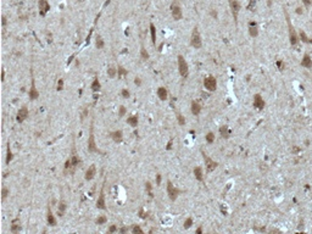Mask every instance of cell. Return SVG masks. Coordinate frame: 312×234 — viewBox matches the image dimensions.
<instances>
[{
  "mask_svg": "<svg viewBox=\"0 0 312 234\" xmlns=\"http://www.w3.org/2000/svg\"><path fill=\"white\" fill-rule=\"evenodd\" d=\"M87 148L90 154H101V151L99 150L98 145L95 143V137H94V121H92L90 128H89V137H88L87 142Z\"/></svg>",
  "mask_w": 312,
  "mask_h": 234,
  "instance_id": "cell-1",
  "label": "cell"
},
{
  "mask_svg": "<svg viewBox=\"0 0 312 234\" xmlns=\"http://www.w3.org/2000/svg\"><path fill=\"white\" fill-rule=\"evenodd\" d=\"M284 14H285V20H287V25H288V31H289V40H290V45L291 46H295L299 42V37H298V34H296V31H295V28L293 27L291 25V22H290V19H289V15H288L287 11H284Z\"/></svg>",
  "mask_w": 312,
  "mask_h": 234,
  "instance_id": "cell-2",
  "label": "cell"
},
{
  "mask_svg": "<svg viewBox=\"0 0 312 234\" xmlns=\"http://www.w3.org/2000/svg\"><path fill=\"white\" fill-rule=\"evenodd\" d=\"M177 63H178L179 74L183 78H188V76H189V65H188V62H187V60L184 58L183 55H178L177 56Z\"/></svg>",
  "mask_w": 312,
  "mask_h": 234,
  "instance_id": "cell-3",
  "label": "cell"
},
{
  "mask_svg": "<svg viewBox=\"0 0 312 234\" xmlns=\"http://www.w3.org/2000/svg\"><path fill=\"white\" fill-rule=\"evenodd\" d=\"M166 191H167V195H168V199L171 201H176L178 199V196L180 195V190L177 188L176 185H173V183L171 182V180L168 179L167 180V183H166Z\"/></svg>",
  "mask_w": 312,
  "mask_h": 234,
  "instance_id": "cell-4",
  "label": "cell"
},
{
  "mask_svg": "<svg viewBox=\"0 0 312 234\" xmlns=\"http://www.w3.org/2000/svg\"><path fill=\"white\" fill-rule=\"evenodd\" d=\"M190 45L193 46L194 49H200L202 46V39H201V36H200V33H199L198 27L193 28L191 37H190Z\"/></svg>",
  "mask_w": 312,
  "mask_h": 234,
  "instance_id": "cell-5",
  "label": "cell"
},
{
  "mask_svg": "<svg viewBox=\"0 0 312 234\" xmlns=\"http://www.w3.org/2000/svg\"><path fill=\"white\" fill-rule=\"evenodd\" d=\"M201 155H202V159H204V162H205V167H206V171H207L209 173L210 172H214L215 169L217 168V166H218V163H217L215 160H212L211 157L204 153V151L201 150Z\"/></svg>",
  "mask_w": 312,
  "mask_h": 234,
  "instance_id": "cell-6",
  "label": "cell"
},
{
  "mask_svg": "<svg viewBox=\"0 0 312 234\" xmlns=\"http://www.w3.org/2000/svg\"><path fill=\"white\" fill-rule=\"evenodd\" d=\"M96 209L99 210H103V211H105V210L107 209L106 206V199H105V179H104V183L101 185V190H100V194L98 196V200H96Z\"/></svg>",
  "mask_w": 312,
  "mask_h": 234,
  "instance_id": "cell-7",
  "label": "cell"
},
{
  "mask_svg": "<svg viewBox=\"0 0 312 234\" xmlns=\"http://www.w3.org/2000/svg\"><path fill=\"white\" fill-rule=\"evenodd\" d=\"M228 3H229V8H231L235 25H238V16L240 12V3L238 0H228Z\"/></svg>",
  "mask_w": 312,
  "mask_h": 234,
  "instance_id": "cell-8",
  "label": "cell"
},
{
  "mask_svg": "<svg viewBox=\"0 0 312 234\" xmlns=\"http://www.w3.org/2000/svg\"><path fill=\"white\" fill-rule=\"evenodd\" d=\"M204 87L206 90L215 92L217 89V79L215 76H207L206 78H204Z\"/></svg>",
  "mask_w": 312,
  "mask_h": 234,
  "instance_id": "cell-9",
  "label": "cell"
},
{
  "mask_svg": "<svg viewBox=\"0 0 312 234\" xmlns=\"http://www.w3.org/2000/svg\"><path fill=\"white\" fill-rule=\"evenodd\" d=\"M171 14H172L173 20H176V21H179V20H182V17H183L182 8L179 6V4L176 1V0L171 4Z\"/></svg>",
  "mask_w": 312,
  "mask_h": 234,
  "instance_id": "cell-10",
  "label": "cell"
},
{
  "mask_svg": "<svg viewBox=\"0 0 312 234\" xmlns=\"http://www.w3.org/2000/svg\"><path fill=\"white\" fill-rule=\"evenodd\" d=\"M28 116H29V111H28V107L26 106V105H23L22 107L19 109V111H17V115H16V121L19 122V123H23L27 118H28Z\"/></svg>",
  "mask_w": 312,
  "mask_h": 234,
  "instance_id": "cell-11",
  "label": "cell"
},
{
  "mask_svg": "<svg viewBox=\"0 0 312 234\" xmlns=\"http://www.w3.org/2000/svg\"><path fill=\"white\" fill-rule=\"evenodd\" d=\"M28 96H29V100H37L39 98V90L36 88V81H34V77H33V71H32V79H31V88H29V92H28Z\"/></svg>",
  "mask_w": 312,
  "mask_h": 234,
  "instance_id": "cell-12",
  "label": "cell"
},
{
  "mask_svg": "<svg viewBox=\"0 0 312 234\" xmlns=\"http://www.w3.org/2000/svg\"><path fill=\"white\" fill-rule=\"evenodd\" d=\"M70 157H71V161H72V166H73V169H76L77 167H79L82 165V161L79 159V155L77 153V150H76V145L73 143L72 145V150H71V155H70Z\"/></svg>",
  "mask_w": 312,
  "mask_h": 234,
  "instance_id": "cell-13",
  "label": "cell"
},
{
  "mask_svg": "<svg viewBox=\"0 0 312 234\" xmlns=\"http://www.w3.org/2000/svg\"><path fill=\"white\" fill-rule=\"evenodd\" d=\"M38 8H39V14L40 16H45L46 14L49 12V10H50V4L48 0H39L38 1Z\"/></svg>",
  "mask_w": 312,
  "mask_h": 234,
  "instance_id": "cell-14",
  "label": "cell"
},
{
  "mask_svg": "<svg viewBox=\"0 0 312 234\" xmlns=\"http://www.w3.org/2000/svg\"><path fill=\"white\" fill-rule=\"evenodd\" d=\"M46 224L50 226V227H56V224H57L56 217H55V215L52 213L51 207L49 206V205H48V210H46Z\"/></svg>",
  "mask_w": 312,
  "mask_h": 234,
  "instance_id": "cell-15",
  "label": "cell"
},
{
  "mask_svg": "<svg viewBox=\"0 0 312 234\" xmlns=\"http://www.w3.org/2000/svg\"><path fill=\"white\" fill-rule=\"evenodd\" d=\"M110 138L112 139V142H115L116 144H121L123 142V132L121 129H116L109 133Z\"/></svg>",
  "mask_w": 312,
  "mask_h": 234,
  "instance_id": "cell-16",
  "label": "cell"
},
{
  "mask_svg": "<svg viewBox=\"0 0 312 234\" xmlns=\"http://www.w3.org/2000/svg\"><path fill=\"white\" fill-rule=\"evenodd\" d=\"M252 105L257 110H263L264 106H266V103H264L263 98L261 96V94H255L254 95V101H252Z\"/></svg>",
  "mask_w": 312,
  "mask_h": 234,
  "instance_id": "cell-17",
  "label": "cell"
},
{
  "mask_svg": "<svg viewBox=\"0 0 312 234\" xmlns=\"http://www.w3.org/2000/svg\"><path fill=\"white\" fill-rule=\"evenodd\" d=\"M96 176V167H95V165H90L89 167H88V169L85 171V173H84V179L87 180V182H89V180H93L94 179V177H95Z\"/></svg>",
  "mask_w": 312,
  "mask_h": 234,
  "instance_id": "cell-18",
  "label": "cell"
},
{
  "mask_svg": "<svg viewBox=\"0 0 312 234\" xmlns=\"http://www.w3.org/2000/svg\"><path fill=\"white\" fill-rule=\"evenodd\" d=\"M22 229V226H21V220L20 218H14L12 222H11V226H10V232L12 234H17L20 233Z\"/></svg>",
  "mask_w": 312,
  "mask_h": 234,
  "instance_id": "cell-19",
  "label": "cell"
},
{
  "mask_svg": "<svg viewBox=\"0 0 312 234\" xmlns=\"http://www.w3.org/2000/svg\"><path fill=\"white\" fill-rule=\"evenodd\" d=\"M156 94H157V98L160 99L161 101H166L168 99V92L165 87H158L156 90Z\"/></svg>",
  "mask_w": 312,
  "mask_h": 234,
  "instance_id": "cell-20",
  "label": "cell"
},
{
  "mask_svg": "<svg viewBox=\"0 0 312 234\" xmlns=\"http://www.w3.org/2000/svg\"><path fill=\"white\" fill-rule=\"evenodd\" d=\"M66 211H67V202L65 201L63 199H61V200L57 202V215H59V217H62Z\"/></svg>",
  "mask_w": 312,
  "mask_h": 234,
  "instance_id": "cell-21",
  "label": "cell"
},
{
  "mask_svg": "<svg viewBox=\"0 0 312 234\" xmlns=\"http://www.w3.org/2000/svg\"><path fill=\"white\" fill-rule=\"evenodd\" d=\"M201 109H202L201 105H200L198 101H195V100L191 101V104H190V111H191V114L194 116H199L200 112H201Z\"/></svg>",
  "mask_w": 312,
  "mask_h": 234,
  "instance_id": "cell-22",
  "label": "cell"
},
{
  "mask_svg": "<svg viewBox=\"0 0 312 234\" xmlns=\"http://www.w3.org/2000/svg\"><path fill=\"white\" fill-rule=\"evenodd\" d=\"M249 34L252 38H256L258 36V27L256 25V22H254V21L249 22Z\"/></svg>",
  "mask_w": 312,
  "mask_h": 234,
  "instance_id": "cell-23",
  "label": "cell"
},
{
  "mask_svg": "<svg viewBox=\"0 0 312 234\" xmlns=\"http://www.w3.org/2000/svg\"><path fill=\"white\" fill-rule=\"evenodd\" d=\"M90 89L93 93H99L101 90V82H100V79L98 77H94L92 84H90Z\"/></svg>",
  "mask_w": 312,
  "mask_h": 234,
  "instance_id": "cell-24",
  "label": "cell"
},
{
  "mask_svg": "<svg viewBox=\"0 0 312 234\" xmlns=\"http://www.w3.org/2000/svg\"><path fill=\"white\" fill-rule=\"evenodd\" d=\"M193 173H194V177H195L196 180H199V182H204V172H202V168L200 166H196L195 168H194Z\"/></svg>",
  "mask_w": 312,
  "mask_h": 234,
  "instance_id": "cell-25",
  "label": "cell"
},
{
  "mask_svg": "<svg viewBox=\"0 0 312 234\" xmlns=\"http://www.w3.org/2000/svg\"><path fill=\"white\" fill-rule=\"evenodd\" d=\"M127 123L131 126L132 128H137L138 127V123H139V117H138V115H131L127 118Z\"/></svg>",
  "mask_w": 312,
  "mask_h": 234,
  "instance_id": "cell-26",
  "label": "cell"
},
{
  "mask_svg": "<svg viewBox=\"0 0 312 234\" xmlns=\"http://www.w3.org/2000/svg\"><path fill=\"white\" fill-rule=\"evenodd\" d=\"M220 134H221V137L223 139H228V138H231V129H229V127L228 126H221L220 127Z\"/></svg>",
  "mask_w": 312,
  "mask_h": 234,
  "instance_id": "cell-27",
  "label": "cell"
},
{
  "mask_svg": "<svg viewBox=\"0 0 312 234\" xmlns=\"http://www.w3.org/2000/svg\"><path fill=\"white\" fill-rule=\"evenodd\" d=\"M301 66L305 67V68H311L312 67V58L309 54H305L304 57H302V61H301Z\"/></svg>",
  "mask_w": 312,
  "mask_h": 234,
  "instance_id": "cell-28",
  "label": "cell"
},
{
  "mask_svg": "<svg viewBox=\"0 0 312 234\" xmlns=\"http://www.w3.org/2000/svg\"><path fill=\"white\" fill-rule=\"evenodd\" d=\"M128 76V71L125 68V67H122V66H117V78L118 79H125L126 77Z\"/></svg>",
  "mask_w": 312,
  "mask_h": 234,
  "instance_id": "cell-29",
  "label": "cell"
},
{
  "mask_svg": "<svg viewBox=\"0 0 312 234\" xmlns=\"http://www.w3.org/2000/svg\"><path fill=\"white\" fill-rule=\"evenodd\" d=\"M106 73L110 78H115L117 76V67H115L114 65H109L106 68Z\"/></svg>",
  "mask_w": 312,
  "mask_h": 234,
  "instance_id": "cell-30",
  "label": "cell"
},
{
  "mask_svg": "<svg viewBox=\"0 0 312 234\" xmlns=\"http://www.w3.org/2000/svg\"><path fill=\"white\" fill-rule=\"evenodd\" d=\"M14 160V154H12V150H11L10 145H8V149H6V160H5V163L6 165H10V162Z\"/></svg>",
  "mask_w": 312,
  "mask_h": 234,
  "instance_id": "cell-31",
  "label": "cell"
},
{
  "mask_svg": "<svg viewBox=\"0 0 312 234\" xmlns=\"http://www.w3.org/2000/svg\"><path fill=\"white\" fill-rule=\"evenodd\" d=\"M150 34H151V42L152 44H156V27L154 23H150Z\"/></svg>",
  "mask_w": 312,
  "mask_h": 234,
  "instance_id": "cell-32",
  "label": "cell"
},
{
  "mask_svg": "<svg viewBox=\"0 0 312 234\" xmlns=\"http://www.w3.org/2000/svg\"><path fill=\"white\" fill-rule=\"evenodd\" d=\"M140 57H142L143 61H148L149 58H150V54H149L148 50H146L143 45H142V48H140Z\"/></svg>",
  "mask_w": 312,
  "mask_h": 234,
  "instance_id": "cell-33",
  "label": "cell"
},
{
  "mask_svg": "<svg viewBox=\"0 0 312 234\" xmlns=\"http://www.w3.org/2000/svg\"><path fill=\"white\" fill-rule=\"evenodd\" d=\"M95 46H96V49H103L104 46H105V42H104V39L101 36H96L95 38Z\"/></svg>",
  "mask_w": 312,
  "mask_h": 234,
  "instance_id": "cell-34",
  "label": "cell"
},
{
  "mask_svg": "<svg viewBox=\"0 0 312 234\" xmlns=\"http://www.w3.org/2000/svg\"><path fill=\"white\" fill-rule=\"evenodd\" d=\"M107 223V217L105 215H101L95 220V224L96 226H103V224H106Z\"/></svg>",
  "mask_w": 312,
  "mask_h": 234,
  "instance_id": "cell-35",
  "label": "cell"
},
{
  "mask_svg": "<svg viewBox=\"0 0 312 234\" xmlns=\"http://www.w3.org/2000/svg\"><path fill=\"white\" fill-rule=\"evenodd\" d=\"M176 117H177V121H178V125L179 126H185V123H187L185 117L182 115L180 112H176Z\"/></svg>",
  "mask_w": 312,
  "mask_h": 234,
  "instance_id": "cell-36",
  "label": "cell"
},
{
  "mask_svg": "<svg viewBox=\"0 0 312 234\" xmlns=\"http://www.w3.org/2000/svg\"><path fill=\"white\" fill-rule=\"evenodd\" d=\"M9 195H10V189L8 188V187H5V185H4L3 188H1V200L5 201V200L8 199Z\"/></svg>",
  "mask_w": 312,
  "mask_h": 234,
  "instance_id": "cell-37",
  "label": "cell"
},
{
  "mask_svg": "<svg viewBox=\"0 0 312 234\" xmlns=\"http://www.w3.org/2000/svg\"><path fill=\"white\" fill-rule=\"evenodd\" d=\"M205 139H206V142H207L209 144H212L215 142V133L214 132H209L207 134H206Z\"/></svg>",
  "mask_w": 312,
  "mask_h": 234,
  "instance_id": "cell-38",
  "label": "cell"
},
{
  "mask_svg": "<svg viewBox=\"0 0 312 234\" xmlns=\"http://www.w3.org/2000/svg\"><path fill=\"white\" fill-rule=\"evenodd\" d=\"M299 36H300V38H301V40H302L304 43H312V40L310 38H307V36H306V33L304 31H300L299 32Z\"/></svg>",
  "mask_w": 312,
  "mask_h": 234,
  "instance_id": "cell-39",
  "label": "cell"
},
{
  "mask_svg": "<svg viewBox=\"0 0 312 234\" xmlns=\"http://www.w3.org/2000/svg\"><path fill=\"white\" fill-rule=\"evenodd\" d=\"M126 115H127V107L125 106V105H121L120 109H118V117L122 118V117H125Z\"/></svg>",
  "mask_w": 312,
  "mask_h": 234,
  "instance_id": "cell-40",
  "label": "cell"
},
{
  "mask_svg": "<svg viewBox=\"0 0 312 234\" xmlns=\"http://www.w3.org/2000/svg\"><path fill=\"white\" fill-rule=\"evenodd\" d=\"M131 232H132L133 234H137V233H144L143 228L140 227V226H138V224H134V226L131 228Z\"/></svg>",
  "mask_w": 312,
  "mask_h": 234,
  "instance_id": "cell-41",
  "label": "cell"
},
{
  "mask_svg": "<svg viewBox=\"0 0 312 234\" xmlns=\"http://www.w3.org/2000/svg\"><path fill=\"white\" fill-rule=\"evenodd\" d=\"M121 96L123 99H129V98H131V92H129V89H127V88H123V89L121 90Z\"/></svg>",
  "mask_w": 312,
  "mask_h": 234,
  "instance_id": "cell-42",
  "label": "cell"
},
{
  "mask_svg": "<svg viewBox=\"0 0 312 234\" xmlns=\"http://www.w3.org/2000/svg\"><path fill=\"white\" fill-rule=\"evenodd\" d=\"M191 226H193V218H191V217H188V218L184 221V224H183L184 229H189Z\"/></svg>",
  "mask_w": 312,
  "mask_h": 234,
  "instance_id": "cell-43",
  "label": "cell"
},
{
  "mask_svg": "<svg viewBox=\"0 0 312 234\" xmlns=\"http://www.w3.org/2000/svg\"><path fill=\"white\" fill-rule=\"evenodd\" d=\"M63 78H59V81H57V84H56V90L57 92H61V90H63Z\"/></svg>",
  "mask_w": 312,
  "mask_h": 234,
  "instance_id": "cell-44",
  "label": "cell"
},
{
  "mask_svg": "<svg viewBox=\"0 0 312 234\" xmlns=\"http://www.w3.org/2000/svg\"><path fill=\"white\" fill-rule=\"evenodd\" d=\"M145 190L148 191L149 196H150V198H152V193H151V190H152V185H151V183H150V182H145Z\"/></svg>",
  "mask_w": 312,
  "mask_h": 234,
  "instance_id": "cell-45",
  "label": "cell"
},
{
  "mask_svg": "<svg viewBox=\"0 0 312 234\" xmlns=\"http://www.w3.org/2000/svg\"><path fill=\"white\" fill-rule=\"evenodd\" d=\"M256 1H257V0H249V4H248V6H246V9H248L249 11H254Z\"/></svg>",
  "mask_w": 312,
  "mask_h": 234,
  "instance_id": "cell-46",
  "label": "cell"
},
{
  "mask_svg": "<svg viewBox=\"0 0 312 234\" xmlns=\"http://www.w3.org/2000/svg\"><path fill=\"white\" fill-rule=\"evenodd\" d=\"M118 229H120V228L117 227V224H111L109 227V229H107V233H117V232H118Z\"/></svg>",
  "mask_w": 312,
  "mask_h": 234,
  "instance_id": "cell-47",
  "label": "cell"
},
{
  "mask_svg": "<svg viewBox=\"0 0 312 234\" xmlns=\"http://www.w3.org/2000/svg\"><path fill=\"white\" fill-rule=\"evenodd\" d=\"M161 180H162V176L160 173H157L156 174V177H155V182H156V185L157 187H160L161 185Z\"/></svg>",
  "mask_w": 312,
  "mask_h": 234,
  "instance_id": "cell-48",
  "label": "cell"
},
{
  "mask_svg": "<svg viewBox=\"0 0 312 234\" xmlns=\"http://www.w3.org/2000/svg\"><path fill=\"white\" fill-rule=\"evenodd\" d=\"M134 84L137 85V87H142V84H143L142 78H140V77H135L134 78Z\"/></svg>",
  "mask_w": 312,
  "mask_h": 234,
  "instance_id": "cell-49",
  "label": "cell"
},
{
  "mask_svg": "<svg viewBox=\"0 0 312 234\" xmlns=\"http://www.w3.org/2000/svg\"><path fill=\"white\" fill-rule=\"evenodd\" d=\"M88 112H89V109L85 107V109H84V111H83V114H82V120H84V118H85V116H87V114H88Z\"/></svg>",
  "mask_w": 312,
  "mask_h": 234,
  "instance_id": "cell-50",
  "label": "cell"
},
{
  "mask_svg": "<svg viewBox=\"0 0 312 234\" xmlns=\"http://www.w3.org/2000/svg\"><path fill=\"white\" fill-rule=\"evenodd\" d=\"M129 229H128V227H122L118 229V233H127Z\"/></svg>",
  "mask_w": 312,
  "mask_h": 234,
  "instance_id": "cell-51",
  "label": "cell"
},
{
  "mask_svg": "<svg viewBox=\"0 0 312 234\" xmlns=\"http://www.w3.org/2000/svg\"><path fill=\"white\" fill-rule=\"evenodd\" d=\"M277 66H278V67H279V70L282 71V70L284 68V63L282 62V61H277Z\"/></svg>",
  "mask_w": 312,
  "mask_h": 234,
  "instance_id": "cell-52",
  "label": "cell"
},
{
  "mask_svg": "<svg viewBox=\"0 0 312 234\" xmlns=\"http://www.w3.org/2000/svg\"><path fill=\"white\" fill-rule=\"evenodd\" d=\"M302 3L305 4V6H306V8H309L310 5H311V3H312V0H302Z\"/></svg>",
  "mask_w": 312,
  "mask_h": 234,
  "instance_id": "cell-53",
  "label": "cell"
},
{
  "mask_svg": "<svg viewBox=\"0 0 312 234\" xmlns=\"http://www.w3.org/2000/svg\"><path fill=\"white\" fill-rule=\"evenodd\" d=\"M172 142H173V139H171L169 142H168V144H167V146H166V149H167V150H169L171 148H172Z\"/></svg>",
  "mask_w": 312,
  "mask_h": 234,
  "instance_id": "cell-54",
  "label": "cell"
},
{
  "mask_svg": "<svg viewBox=\"0 0 312 234\" xmlns=\"http://www.w3.org/2000/svg\"><path fill=\"white\" fill-rule=\"evenodd\" d=\"M46 40H48V43H49V44H51V43H52V39H51V33H49V34H48V39H46Z\"/></svg>",
  "mask_w": 312,
  "mask_h": 234,
  "instance_id": "cell-55",
  "label": "cell"
},
{
  "mask_svg": "<svg viewBox=\"0 0 312 234\" xmlns=\"http://www.w3.org/2000/svg\"><path fill=\"white\" fill-rule=\"evenodd\" d=\"M196 233H198V234H201V233H202V228H201V227H199L198 229H196Z\"/></svg>",
  "mask_w": 312,
  "mask_h": 234,
  "instance_id": "cell-56",
  "label": "cell"
},
{
  "mask_svg": "<svg viewBox=\"0 0 312 234\" xmlns=\"http://www.w3.org/2000/svg\"><path fill=\"white\" fill-rule=\"evenodd\" d=\"M5 25H6V17L3 16V26H5Z\"/></svg>",
  "mask_w": 312,
  "mask_h": 234,
  "instance_id": "cell-57",
  "label": "cell"
},
{
  "mask_svg": "<svg viewBox=\"0 0 312 234\" xmlns=\"http://www.w3.org/2000/svg\"><path fill=\"white\" fill-rule=\"evenodd\" d=\"M296 12H298V14H302V9H301V8H298V9H296Z\"/></svg>",
  "mask_w": 312,
  "mask_h": 234,
  "instance_id": "cell-58",
  "label": "cell"
},
{
  "mask_svg": "<svg viewBox=\"0 0 312 234\" xmlns=\"http://www.w3.org/2000/svg\"><path fill=\"white\" fill-rule=\"evenodd\" d=\"M1 77H3L1 79H3V82H4V81H5V70H3V76H1Z\"/></svg>",
  "mask_w": 312,
  "mask_h": 234,
  "instance_id": "cell-59",
  "label": "cell"
},
{
  "mask_svg": "<svg viewBox=\"0 0 312 234\" xmlns=\"http://www.w3.org/2000/svg\"><path fill=\"white\" fill-rule=\"evenodd\" d=\"M77 1H79V3H82V1H83V0H77Z\"/></svg>",
  "mask_w": 312,
  "mask_h": 234,
  "instance_id": "cell-60",
  "label": "cell"
}]
</instances>
